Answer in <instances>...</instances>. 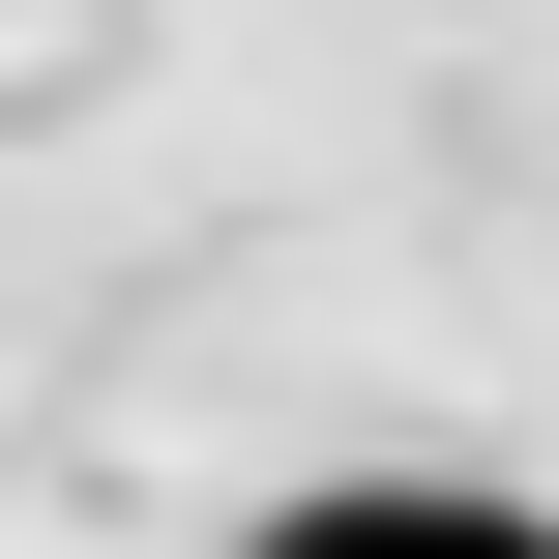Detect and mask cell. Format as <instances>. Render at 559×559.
Listing matches in <instances>:
<instances>
[{"instance_id":"cell-1","label":"cell","mask_w":559,"mask_h":559,"mask_svg":"<svg viewBox=\"0 0 559 559\" xmlns=\"http://www.w3.org/2000/svg\"><path fill=\"white\" fill-rule=\"evenodd\" d=\"M236 559H559V531L472 501V472H354V501H295V531H236Z\"/></svg>"}]
</instances>
